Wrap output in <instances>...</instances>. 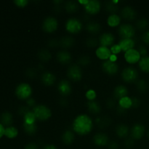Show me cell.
I'll return each mask as SVG.
<instances>
[{"label":"cell","mask_w":149,"mask_h":149,"mask_svg":"<svg viewBox=\"0 0 149 149\" xmlns=\"http://www.w3.org/2000/svg\"><path fill=\"white\" fill-rule=\"evenodd\" d=\"M93 127V122L91 118L86 114L79 115L73 122V130L77 134L85 135L90 133Z\"/></svg>","instance_id":"obj_1"},{"label":"cell","mask_w":149,"mask_h":149,"mask_svg":"<svg viewBox=\"0 0 149 149\" xmlns=\"http://www.w3.org/2000/svg\"><path fill=\"white\" fill-rule=\"evenodd\" d=\"M36 119L39 121H46L52 116V111L45 105H36L33 109Z\"/></svg>","instance_id":"obj_2"},{"label":"cell","mask_w":149,"mask_h":149,"mask_svg":"<svg viewBox=\"0 0 149 149\" xmlns=\"http://www.w3.org/2000/svg\"><path fill=\"white\" fill-rule=\"evenodd\" d=\"M32 89L29 84L21 83L15 89V95L20 100H28L30 98Z\"/></svg>","instance_id":"obj_3"},{"label":"cell","mask_w":149,"mask_h":149,"mask_svg":"<svg viewBox=\"0 0 149 149\" xmlns=\"http://www.w3.org/2000/svg\"><path fill=\"white\" fill-rule=\"evenodd\" d=\"M122 78L127 83H132L138 81V72L133 67L125 68L122 72Z\"/></svg>","instance_id":"obj_4"},{"label":"cell","mask_w":149,"mask_h":149,"mask_svg":"<svg viewBox=\"0 0 149 149\" xmlns=\"http://www.w3.org/2000/svg\"><path fill=\"white\" fill-rule=\"evenodd\" d=\"M119 34L122 39H132L135 34V29L130 24H123L119 27Z\"/></svg>","instance_id":"obj_5"},{"label":"cell","mask_w":149,"mask_h":149,"mask_svg":"<svg viewBox=\"0 0 149 149\" xmlns=\"http://www.w3.org/2000/svg\"><path fill=\"white\" fill-rule=\"evenodd\" d=\"M67 76L71 80L74 81H79L82 77V71L79 65L73 64L70 65L67 71Z\"/></svg>","instance_id":"obj_6"},{"label":"cell","mask_w":149,"mask_h":149,"mask_svg":"<svg viewBox=\"0 0 149 149\" xmlns=\"http://www.w3.org/2000/svg\"><path fill=\"white\" fill-rule=\"evenodd\" d=\"M82 29L81 21L77 18H70L65 23V29L71 33H78Z\"/></svg>","instance_id":"obj_7"},{"label":"cell","mask_w":149,"mask_h":149,"mask_svg":"<svg viewBox=\"0 0 149 149\" xmlns=\"http://www.w3.org/2000/svg\"><path fill=\"white\" fill-rule=\"evenodd\" d=\"M58 23L56 18L48 17L42 23V29L47 33H52L58 29Z\"/></svg>","instance_id":"obj_8"},{"label":"cell","mask_w":149,"mask_h":149,"mask_svg":"<svg viewBox=\"0 0 149 149\" xmlns=\"http://www.w3.org/2000/svg\"><path fill=\"white\" fill-rule=\"evenodd\" d=\"M84 8L86 13L89 15H95L98 13L100 10L101 4L97 0H91L88 1L86 4H84Z\"/></svg>","instance_id":"obj_9"},{"label":"cell","mask_w":149,"mask_h":149,"mask_svg":"<svg viewBox=\"0 0 149 149\" xmlns=\"http://www.w3.org/2000/svg\"><path fill=\"white\" fill-rule=\"evenodd\" d=\"M102 68L106 74L109 75H114L119 71V66L117 64L111 60H107L102 64Z\"/></svg>","instance_id":"obj_10"},{"label":"cell","mask_w":149,"mask_h":149,"mask_svg":"<svg viewBox=\"0 0 149 149\" xmlns=\"http://www.w3.org/2000/svg\"><path fill=\"white\" fill-rule=\"evenodd\" d=\"M146 132V128L141 124H135L132 127L130 130L131 138L134 140H140L143 137Z\"/></svg>","instance_id":"obj_11"},{"label":"cell","mask_w":149,"mask_h":149,"mask_svg":"<svg viewBox=\"0 0 149 149\" xmlns=\"http://www.w3.org/2000/svg\"><path fill=\"white\" fill-rule=\"evenodd\" d=\"M141 55L137 49H132L125 52V58L127 63L130 64L136 63L141 60Z\"/></svg>","instance_id":"obj_12"},{"label":"cell","mask_w":149,"mask_h":149,"mask_svg":"<svg viewBox=\"0 0 149 149\" xmlns=\"http://www.w3.org/2000/svg\"><path fill=\"white\" fill-rule=\"evenodd\" d=\"M58 90L61 95H69L72 90L71 83L68 80H61L58 84Z\"/></svg>","instance_id":"obj_13"},{"label":"cell","mask_w":149,"mask_h":149,"mask_svg":"<svg viewBox=\"0 0 149 149\" xmlns=\"http://www.w3.org/2000/svg\"><path fill=\"white\" fill-rule=\"evenodd\" d=\"M115 41V37L112 33H104L99 38V43L101 47H108L113 45Z\"/></svg>","instance_id":"obj_14"},{"label":"cell","mask_w":149,"mask_h":149,"mask_svg":"<svg viewBox=\"0 0 149 149\" xmlns=\"http://www.w3.org/2000/svg\"><path fill=\"white\" fill-rule=\"evenodd\" d=\"M121 15L124 19L127 20H133L137 17V12L130 6H126L121 11Z\"/></svg>","instance_id":"obj_15"},{"label":"cell","mask_w":149,"mask_h":149,"mask_svg":"<svg viewBox=\"0 0 149 149\" xmlns=\"http://www.w3.org/2000/svg\"><path fill=\"white\" fill-rule=\"evenodd\" d=\"M41 81L45 86H52L56 81V77L52 73L46 71L41 76Z\"/></svg>","instance_id":"obj_16"},{"label":"cell","mask_w":149,"mask_h":149,"mask_svg":"<svg viewBox=\"0 0 149 149\" xmlns=\"http://www.w3.org/2000/svg\"><path fill=\"white\" fill-rule=\"evenodd\" d=\"M71 55L68 52L65 50L60 51L57 54V60L60 63L63 64V65H66L71 63Z\"/></svg>","instance_id":"obj_17"},{"label":"cell","mask_w":149,"mask_h":149,"mask_svg":"<svg viewBox=\"0 0 149 149\" xmlns=\"http://www.w3.org/2000/svg\"><path fill=\"white\" fill-rule=\"evenodd\" d=\"M96 55L100 60H105L107 61L110 57L111 56L112 53L111 52V49L109 47H100L96 49Z\"/></svg>","instance_id":"obj_18"},{"label":"cell","mask_w":149,"mask_h":149,"mask_svg":"<svg viewBox=\"0 0 149 149\" xmlns=\"http://www.w3.org/2000/svg\"><path fill=\"white\" fill-rule=\"evenodd\" d=\"M109 137L104 133H97L93 137V142L98 146H104L109 144Z\"/></svg>","instance_id":"obj_19"},{"label":"cell","mask_w":149,"mask_h":149,"mask_svg":"<svg viewBox=\"0 0 149 149\" xmlns=\"http://www.w3.org/2000/svg\"><path fill=\"white\" fill-rule=\"evenodd\" d=\"M118 45L120 47L122 51H125V52H127L130 49H133V47H135V42L134 39H122L120 42H119Z\"/></svg>","instance_id":"obj_20"},{"label":"cell","mask_w":149,"mask_h":149,"mask_svg":"<svg viewBox=\"0 0 149 149\" xmlns=\"http://www.w3.org/2000/svg\"><path fill=\"white\" fill-rule=\"evenodd\" d=\"M128 94V90L125 86L119 85L116 87L113 91V95H114L115 99L121 100L123 97H127Z\"/></svg>","instance_id":"obj_21"},{"label":"cell","mask_w":149,"mask_h":149,"mask_svg":"<svg viewBox=\"0 0 149 149\" xmlns=\"http://www.w3.org/2000/svg\"><path fill=\"white\" fill-rule=\"evenodd\" d=\"M60 46L63 49H69L74 46L75 43V39L72 36H64L59 39Z\"/></svg>","instance_id":"obj_22"},{"label":"cell","mask_w":149,"mask_h":149,"mask_svg":"<svg viewBox=\"0 0 149 149\" xmlns=\"http://www.w3.org/2000/svg\"><path fill=\"white\" fill-rule=\"evenodd\" d=\"M130 130L127 125L120 124L116 127V134L121 138H125L129 135Z\"/></svg>","instance_id":"obj_23"},{"label":"cell","mask_w":149,"mask_h":149,"mask_svg":"<svg viewBox=\"0 0 149 149\" xmlns=\"http://www.w3.org/2000/svg\"><path fill=\"white\" fill-rule=\"evenodd\" d=\"M86 30L91 34H97L101 30V26L97 22L92 21L87 23L86 26Z\"/></svg>","instance_id":"obj_24"},{"label":"cell","mask_w":149,"mask_h":149,"mask_svg":"<svg viewBox=\"0 0 149 149\" xmlns=\"http://www.w3.org/2000/svg\"><path fill=\"white\" fill-rule=\"evenodd\" d=\"M87 106L89 111L93 114H98L101 111V107H100V104L95 100L87 102Z\"/></svg>","instance_id":"obj_25"},{"label":"cell","mask_w":149,"mask_h":149,"mask_svg":"<svg viewBox=\"0 0 149 149\" xmlns=\"http://www.w3.org/2000/svg\"><path fill=\"white\" fill-rule=\"evenodd\" d=\"M75 140V135L74 132L71 130H66L63 132L62 135V141L66 145H71Z\"/></svg>","instance_id":"obj_26"},{"label":"cell","mask_w":149,"mask_h":149,"mask_svg":"<svg viewBox=\"0 0 149 149\" xmlns=\"http://www.w3.org/2000/svg\"><path fill=\"white\" fill-rule=\"evenodd\" d=\"M116 3H117V1H106V2L105 3L106 10L111 15L116 14V13L119 11V6H118V4H116Z\"/></svg>","instance_id":"obj_27"},{"label":"cell","mask_w":149,"mask_h":149,"mask_svg":"<svg viewBox=\"0 0 149 149\" xmlns=\"http://www.w3.org/2000/svg\"><path fill=\"white\" fill-rule=\"evenodd\" d=\"M96 123H97V126L100 127V129H103V128L107 127H109L111 125V119L109 116H105L97 118L96 119Z\"/></svg>","instance_id":"obj_28"},{"label":"cell","mask_w":149,"mask_h":149,"mask_svg":"<svg viewBox=\"0 0 149 149\" xmlns=\"http://www.w3.org/2000/svg\"><path fill=\"white\" fill-rule=\"evenodd\" d=\"M0 121L1 122V125L4 126H10V125H12L13 121V115L11 114L9 112H4L1 115V117H0Z\"/></svg>","instance_id":"obj_29"},{"label":"cell","mask_w":149,"mask_h":149,"mask_svg":"<svg viewBox=\"0 0 149 149\" xmlns=\"http://www.w3.org/2000/svg\"><path fill=\"white\" fill-rule=\"evenodd\" d=\"M65 9L68 13H74L79 10V4L75 1H68L65 4Z\"/></svg>","instance_id":"obj_30"},{"label":"cell","mask_w":149,"mask_h":149,"mask_svg":"<svg viewBox=\"0 0 149 149\" xmlns=\"http://www.w3.org/2000/svg\"><path fill=\"white\" fill-rule=\"evenodd\" d=\"M23 129H24V131L29 135H35L36 132V130H37V126H36V123L27 124L23 122Z\"/></svg>","instance_id":"obj_31"},{"label":"cell","mask_w":149,"mask_h":149,"mask_svg":"<svg viewBox=\"0 0 149 149\" xmlns=\"http://www.w3.org/2000/svg\"><path fill=\"white\" fill-rule=\"evenodd\" d=\"M38 58L43 62H47V61H50L52 58V54L47 49H42L38 52Z\"/></svg>","instance_id":"obj_32"},{"label":"cell","mask_w":149,"mask_h":149,"mask_svg":"<svg viewBox=\"0 0 149 149\" xmlns=\"http://www.w3.org/2000/svg\"><path fill=\"white\" fill-rule=\"evenodd\" d=\"M121 22V17H119L118 15H111L109 17H108L107 23L108 25L111 27H116V26H119Z\"/></svg>","instance_id":"obj_33"},{"label":"cell","mask_w":149,"mask_h":149,"mask_svg":"<svg viewBox=\"0 0 149 149\" xmlns=\"http://www.w3.org/2000/svg\"><path fill=\"white\" fill-rule=\"evenodd\" d=\"M139 68L145 73H149V57L146 56L141 58L139 61Z\"/></svg>","instance_id":"obj_34"},{"label":"cell","mask_w":149,"mask_h":149,"mask_svg":"<svg viewBox=\"0 0 149 149\" xmlns=\"http://www.w3.org/2000/svg\"><path fill=\"white\" fill-rule=\"evenodd\" d=\"M17 134H18V131L14 127H8L5 129V132H4V135L7 137L8 138H15L17 137Z\"/></svg>","instance_id":"obj_35"},{"label":"cell","mask_w":149,"mask_h":149,"mask_svg":"<svg viewBox=\"0 0 149 149\" xmlns=\"http://www.w3.org/2000/svg\"><path fill=\"white\" fill-rule=\"evenodd\" d=\"M119 105L121 107L124 108L125 109H128L132 107V99L129 97H125L119 100Z\"/></svg>","instance_id":"obj_36"},{"label":"cell","mask_w":149,"mask_h":149,"mask_svg":"<svg viewBox=\"0 0 149 149\" xmlns=\"http://www.w3.org/2000/svg\"><path fill=\"white\" fill-rule=\"evenodd\" d=\"M148 21L147 19L146 18H141L138 20L136 23L137 28L139 29L140 31H145L146 30L147 28L148 27Z\"/></svg>","instance_id":"obj_37"},{"label":"cell","mask_w":149,"mask_h":149,"mask_svg":"<svg viewBox=\"0 0 149 149\" xmlns=\"http://www.w3.org/2000/svg\"><path fill=\"white\" fill-rule=\"evenodd\" d=\"M36 116L33 111H29L27 114H26L23 117V122L27 124H33L36 122Z\"/></svg>","instance_id":"obj_38"},{"label":"cell","mask_w":149,"mask_h":149,"mask_svg":"<svg viewBox=\"0 0 149 149\" xmlns=\"http://www.w3.org/2000/svg\"><path fill=\"white\" fill-rule=\"evenodd\" d=\"M137 90L141 93H144L147 90L146 81L144 79H140L137 81L136 83Z\"/></svg>","instance_id":"obj_39"},{"label":"cell","mask_w":149,"mask_h":149,"mask_svg":"<svg viewBox=\"0 0 149 149\" xmlns=\"http://www.w3.org/2000/svg\"><path fill=\"white\" fill-rule=\"evenodd\" d=\"M91 62L90 58L87 55H82L79 58L78 64L79 66H87Z\"/></svg>","instance_id":"obj_40"},{"label":"cell","mask_w":149,"mask_h":149,"mask_svg":"<svg viewBox=\"0 0 149 149\" xmlns=\"http://www.w3.org/2000/svg\"><path fill=\"white\" fill-rule=\"evenodd\" d=\"M86 45L90 48H94L98 45V40L95 38L90 37L86 40Z\"/></svg>","instance_id":"obj_41"},{"label":"cell","mask_w":149,"mask_h":149,"mask_svg":"<svg viewBox=\"0 0 149 149\" xmlns=\"http://www.w3.org/2000/svg\"><path fill=\"white\" fill-rule=\"evenodd\" d=\"M26 74L29 78L33 79L36 77V75H37V72H36V69L31 68H29V69H27Z\"/></svg>","instance_id":"obj_42"},{"label":"cell","mask_w":149,"mask_h":149,"mask_svg":"<svg viewBox=\"0 0 149 149\" xmlns=\"http://www.w3.org/2000/svg\"><path fill=\"white\" fill-rule=\"evenodd\" d=\"M86 97L88 99L89 101H92L94 100L95 98L96 97V93L93 90H90L87 92L86 93Z\"/></svg>","instance_id":"obj_43"},{"label":"cell","mask_w":149,"mask_h":149,"mask_svg":"<svg viewBox=\"0 0 149 149\" xmlns=\"http://www.w3.org/2000/svg\"><path fill=\"white\" fill-rule=\"evenodd\" d=\"M134 144H135V140L132 138H128L125 141V146L127 148H132Z\"/></svg>","instance_id":"obj_44"},{"label":"cell","mask_w":149,"mask_h":149,"mask_svg":"<svg viewBox=\"0 0 149 149\" xmlns=\"http://www.w3.org/2000/svg\"><path fill=\"white\" fill-rule=\"evenodd\" d=\"M29 111H31L29 110V107H27V106H21V107L19 109L18 113L20 116H23V117H24L25 115L27 114Z\"/></svg>","instance_id":"obj_45"},{"label":"cell","mask_w":149,"mask_h":149,"mask_svg":"<svg viewBox=\"0 0 149 149\" xmlns=\"http://www.w3.org/2000/svg\"><path fill=\"white\" fill-rule=\"evenodd\" d=\"M14 3L18 7H25L29 4V1L28 0H15L14 1Z\"/></svg>","instance_id":"obj_46"},{"label":"cell","mask_w":149,"mask_h":149,"mask_svg":"<svg viewBox=\"0 0 149 149\" xmlns=\"http://www.w3.org/2000/svg\"><path fill=\"white\" fill-rule=\"evenodd\" d=\"M138 52H139L141 56L146 57V56L147 53H148V50H147V48L144 45H141V46L138 47Z\"/></svg>","instance_id":"obj_47"},{"label":"cell","mask_w":149,"mask_h":149,"mask_svg":"<svg viewBox=\"0 0 149 149\" xmlns=\"http://www.w3.org/2000/svg\"><path fill=\"white\" fill-rule=\"evenodd\" d=\"M132 108H135V109H136V108H138L140 106H141V100H140L138 97H132Z\"/></svg>","instance_id":"obj_48"},{"label":"cell","mask_w":149,"mask_h":149,"mask_svg":"<svg viewBox=\"0 0 149 149\" xmlns=\"http://www.w3.org/2000/svg\"><path fill=\"white\" fill-rule=\"evenodd\" d=\"M48 45H49V47H50L52 48H55L56 47L60 46L59 40L55 39H50V40L49 41V42H48Z\"/></svg>","instance_id":"obj_49"},{"label":"cell","mask_w":149,"mask_h":149,"mask_svg":"<svg viewBox=\"0 0 149 149\" xmlns=\"http://www.w3.org/2000/svg\"><path fill=\"white\" fill-rule=\"evenodd\" d=\"M110 49H111V53L113 54V55H116V54L119 53V52L122 51V49H121L120 47H119V45H113Z\"/></svg>","instance_id":"obj_50"},{"label":"cell","mask_w":149,"mask_h":149,"mask_svg":"<svg viewBox=\"0 0 149 149\" xmlns=\"http://www.w3.org/2000/svg\"><path fill=\"white\" fill-rule=\"evenodd\" d=\"M106 106L109 109H113L116 106V100L113 98H110L106 101Z\"/></svg>","instance_id":"obj_51"},{"label":"cell","mask_w":149,"mask_h":149,"mask_svg":"<svg viewBox=\"0 0 149 149\" xmlns=\"http://www.w3.org/2000/svg\"><path fill=\"white\" fill-rule=\"evenodd\" d=\"M142 40L146 45H149V30L146 31L142 36Z\"/></svg>","instance_id":"obj_52"},{"label":"cell","mask_w":149,"mask_h":149,"mask_svg":"<svg viewBox=\"0 0 149 149\" xmlns=\"http://www.w3.org/2000/svg\"><path fill=\"white\" fill-rule=\"evenodd\" d=\"M26 103L28 105V107H31V108H34L35 106H36V101L33 98H29L27 100H26Z\"/></svg>","instance_id":"obj_53"},{"label":"cell","mask_w":149,"mask_h":149,"mask_svg":"<svg viewBox=\"0 0 149 149\" xmlns=\"http://www.w3.org/2000/svg\"><path fill=\"white\" fill-rule=\"evenodd\" d=\"M109 149H118L119 148V144L115 141H111L109 143Z\"/></svg>","instance_id":"obj_54"},{"label":"cell","mask_w":149,"mask_h":149,"mask_svg":"<svg viewBox=\"0 0 149 149\" xmlns=\"http://www.w3.org/2000/svg\"><path fill=\"white\" fill-rule=\"evenodd\" d=\"M25 149H39V147L34 143H29L26 146Z\"/></svg>","instance_id":"obj_55"},{"label":"cell","mask_w":149,"mask_h":149,"mask_svg":"<svg viewBox=\"0 0 149 149\" xmlns=\"http://www.w3.org/2000/svg\"><path fill=\"white\" fill-rule=\"evenodd\" d=\"M116 111H117V113H119V114L123 115V114H125V113H127V109L121 107V106L119 105V106L116 107Z\"/></svg>","instance_id":"obj_56"},{"label":"cell","mask_w":149,"mask_h":149,"mask_svg":"<svg viewBox=\"0 0 149 149\" xmlns=\"http://www.w3.org/2000/svg\"><path fill=\"white\" fill-rule=\"evenodd\" d=\"M4 132H5V129H4V126L0 123V138L4 135Z\"/></svg>","instance_id":"obj_57"},{"label":"cell","mask_w":149,"mask_h":149,"mask_svg":"<svg viewBox=\"0 0 149 149\" xmlns=\"http://www.w3.org/2000/svg\"><path fill=\"white\" fill-rule=\"evenodd\" d=\"M59 103H60V105H61V106H67V104H68V101H67L65 99L62 98V99H61V100L59 101Z\"/></svg>","instance_id":"obj_58"},{"label":"cell","mask_w":149,"mask_h":149,"mask_svg":"<svg viewBox=\"0 0 149 149\" xmlns=\"http://www.w3.org/2000/svg\"><path fill=\"white\" fill-rule=\"evenodd\" d=\"M42 149H58V148L54 145H46Z\"/></svg>","instance_id":"obj_59"},{"label":"cell","mask_w":149,"mask_h":149,"mask_svg":"<svg viewBox=\"0 0 149 149\" xmlns=\"http://www.w3.org/2000/svg\"><path fill=\"white\" fill-rule=\"evenodd\" d=\"M110 60L111 61H113V62H114L116 60V56L115 55H111V56L110 57Z\"/></svg>","instance_id":"obj_60"},{"label":"cell","mask_w":149,"mask_h":149,"mask_svg":"<svg viewBox=\"0 0 149 149\" xmlns=\"http://www.w3.org/2000/svg\"><path fill=\"white\" fill-rule=\"evenodd\" d=\"M54 3L58 4H58H61V3H63V1H54Z\"/></svg>","instance_id":"obj_61"},{"label":"cell","mask_w":149,"mask_h":149,"mask_svg":"<svg viewBox=\"0 0 149 149\" xmlns=\"http://www.w3.org/2000/svg\"><path fill=\"white\" fill-rule=\"evenodd\" d=\"M147 136H148V138H149V130L148 131V133H147Z\"/></svg>","instance_id":"obj_62"}]
</instances>
